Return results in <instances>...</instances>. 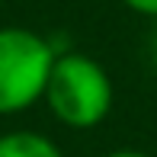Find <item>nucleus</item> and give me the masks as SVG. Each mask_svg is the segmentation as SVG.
Returning <instances> with one entry per match:
<instances>
[{
    "label": "nucleus",
    "instance_id": "f03ea898",
    "mask_svg": "<svg viewBox=\"0 0 157 157\" xmlns=\"http://www.w3.org/2000/svg\"><path fill=\"white\" fill-rule=\"evenodd\" d=\"M58 52L32 29H0V116H16L45 96Z\"/></svg>",
    "mask_w": 157,
    "mask_h": 157
},
{
    "label": "nucleus",
    "instance_id": "20e7f679",
    "mask_svg": "<svg viewBox=\"0 0 157 157\" xmlns=\"http://www.w3.org/2000/svg\"><path fill=\"white\" fill-rule=\"evenodd\" d=\"M122 3L128 6V10L141 13V16H154L157 19V0H122Z\"/></svg>",
    "mask_w": 157,
    "mask_h": 157
},
{
    "label": "nucleus",
    "instance_id": "39448f33",
    "mask_svg": "<svg viewBox=\"0 0 157 157\" xmlns=\"http://www.w3.org/2000/svg\"><path fill=\"white\" fill-rule=\"evenodd\" d=\"M106 157H151V154H144V151H132V147H122V151H112V154H106Z\"/></svg>",
    "mask_w": 157,
    "mask_h": 157
},
{
    "label": "nucleus",
    "instance_id": "423d86ee",
    "mask_svg": "<svg viewBox=\"0 0 157 157\" xmlns=\"http://www.w3.org/2000/svg\"><path fill=\"white\" fill-rule=\"evenodd\" d=\"M154 61H157V35H154Z\"/></svg>",
    "mask_w": 157,
    "mask_h": 157
},
{
    "label": "nucleus",
    "instance_id": "f257e3e1",
    "mask_svg": "<svg viewBox=\"0 0 157 157\" xmlns=\"http://www.w3.org/2000/svg\"><path fill=\"white\" fill-rule=\"evenodd\" d=\"M42 99L67 128H93L112 109V80L106 67L90 55L64 52L52 64Z\"/></svg>",
    "mask_w": 157,
    "mask_h": 157
},
{
    "label": "nucleus",
    "instance_id": "7ed1b4c3",
    "mask_svg": "<svg viewBox=\"0 0 157 157\" xmlns=\"http://www.w3.org/2000/svg\"><path fill=\"white\" fill-rule=\"evenodd\" d=\"M0 157H64L52 138L39 132H10L0 135Z\"/></svg>",
    "mask_w": 157,
    "mask_h": 157
}]
</instances>
